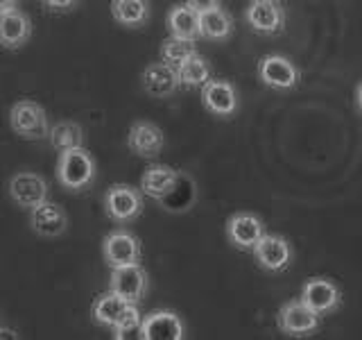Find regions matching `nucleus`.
<instances>
[{
	"label": "nucleus",
	"mask_w": 362,
	"mask_h": 340,
	"mask_svg": "<svg viewBox=\"0 0 362 340\" xmlns=\"http://www.w3.org/2000/svg\"><path fill=\"white\" fill-rule=\"evenodd\" d=\"M93 320L102 327L113 329L116 338H124L132 332H141L143 317L136 309V304L122 300L120 295L109 290L93 304Z\"/></svg>",
	"instance_id": "f257e3e1"
},
{
	"label": "nucleus",
	"mask_w": 362,
	"mask_h": 340,
	"mask_svg": "<svg viewBox=\"0 0 362 340\" xmlns=\"http://www.w3.org/2000/svg\"><path fill=\"white\" fill-rule=\"evenodd\" d=\"M57 179L68 191H84L95 179V162L84 147H73L59 157L57 164Z\"/></svg>",
	"instance_id": "f03ea898"
},
{
	"label": "nucleus",
	"mask_w": 362,
	"mask_h": 340,
	"mask_svg": "<svg viewBox=\"0 0 362 340\" xmlns=\"http://www.w3.org/2000/svg\"><path fill=\"white\" fill-rule=\"evenodd\" d=\"M276 327L281 329V334L292 338L310 336L320 329V313H315L303 300H290L279 309Z\"/></svg>",
	"instance_id": "7ed1b4c3"
},
{
	"label": "nucleus",
	"mask_w": 362,
	"mask_h": 340,
	"mask_svg": "<svg viewBox=\"0 0 362 340\" xmlns=\"http://www.w3.org/2000/svg\"><path fill=\"white\" fill-rule=\"evenodd\" d=\"M9 123L11 130H14L23 139L30 141H39L43 136H48V116L41 105H37L34 100H21L16 102L9 111Z\"/></svg>",
	"instance_id": "20e7f679"
},
{
	"label": "nucleus",
	"mask_w": 362,
	"mask_h": 340,
	"mask_svg": "<svg viewBox=\"0 0 362 340\" xmlns=\"http://www.w3.org/2000/svg\"><path fill=\"white\" fill-rule=\"evenodd\" d=\"M247 26L258 34L274 37L286 26V9L281 0H252L245 11Z\"/></svg>",
	"instance_id": "39448f33"
},
{
	"label": "nucleus",
	"mask_w": 362,
	"mask_h": 340,
	"mask_svg": "<svg viewBox=\"0 0 362 340\" xmlns=\"http://www.w3.org/2000/svg\"><path fill=\"white\" fill-rule=\"evenodd\" d=\"M252 249H254L256 264L265 272H283L292 261V247L286 238L279 234L265 232Z\"/></svg>",
	"instance_id": "423d86ee"
},
{
	"label": "nucleus",
	"mask_w": 362,
	"mask_h": 340,
	"mask_svg": "<svg viewBox=\"0 0 362 340\" xmlns=\"http://www.w3.org/2000/svg\"><path fill=\"white\" fill-rule=\"evenodd\" d=\"M258 77L265 86L274 91L294 89L299 82V71L288 57L283 55H265L258 62Z\"/></svg>",
	"instance_id": "0eeeda50"
},
{
	"label": "nucleus",
	"mask_w": 362,
	"mask_h": 340,
	"mask_svg": "<svg viewBox=\"0 0 362 340\" xmlns=\"http://www.w3.org/2000/svg\"><path fill=\"white\" fill-rule=\"evenodd\" d=\"M105 211L111 220L129 222L143 211V198L129 184H113L105 196Z\"/></svg>",
	"instance_id": "6e6552de"
},
{
	"label": "nucleus",
	"mask_w": 362,
	"mask_h": 340,
	"mask_svg": "<svg viewBox=\"0 0 362 340\" xmlns=\"http://www.w3.org/2000/svg\"><path fill=\"white\" fill-rule=\"evenodd\" d=\"M102 256L111 268L141 264V243L134 234L124 230L111 232L102 243Z\"/></svg>",
	"instance_id": "1a4fd4ad"
},
{
	"label": "nucleus",
	"mask_w": 362,
	"mask_h": 340,
	"mask_svg": "<svg viewBox=\"0 0 362 340\" xmlns=\"http://www.w3.org/2000/svg\"><path fill=\"white\" fill-rule=\"evenodd\" d=\"M301 300L308 304L315 313L328 315L339 309V304H342V293H339V288L331 279L310 277L301 288Z\"/></svg>",
	"instance_id": "9d476101"
},
{
	"label": "nucleus",
	"mask_w": 362,
	"mask_h": 340,
	"mask_svg": "<svg viewBox=\"0 0 362 340\" xmlns=\"http://www.w3.org/2000/svg\"><path fill=\"white\" fill-rule=\"evenodd\" d=\"M111 281H109V290L120 295L122 300H127L132 304L141 302L145 298L147 290V275L141 268V264H132V266H120V268H111Z\"/></svg>",
	"instance_id": "9b49d317"
},
{
	"label": "nucleus",
	"mask_w": 362,
	"mask_h": 340,
	"mask_svg": "<svg viewBox=\"0 0 362 340\" xmlns=\"http://www.w3.org/2000/svg\"><path fill=\"white\" fill-rule=\"evenodd\" d=\"M202 102L213 116L231 118L238 111V91L226 79H209L202 86Z\"/></svg>",
	"instance_id": "f8f14e48"
},
{
	"label": "nucleus",
	"mask_w": 362,
	"mask_h": 340,
	"mask_svg": "<svg viewBox=\"0 0 362 340\" xmlns=\"http://www.w3.org/2000/svg\"><path fill=\"white\" fill-rule=\"evenodd\" d=\"M143 340H181L184 338V322L173 311H152L141 322Z\"/></svg>",
	"instance_id": "ddd939ff"
},
{
	"label": "nucleus",
	"mask_w": 362,
	"mask_h": 340,
	"mask_svg": "<svg viewBox=\"0 0 362 340\" xmlns=\"http://www.w3.org/2000/svg\"><path fill=\"white\" fill-rule=\"evenodd\" d=\"M9 196L18 207L34 209L48 198V184L37 173H18L9 181Z\"/></svg>",
	"instance_id": "4468645a"
},
{
	"label": "nucleus",
	"mask_w": 362,
	"mask_h": 340,
	"mask_svg": "<svg viewBox=\"0 0 362 340\" xmlns=\"http://www.w3.org/2000/svg\"><path fill=\"white\" fill-rule=\"evenodd\" d=\"M263 234H265V225L254 213H233L229 222H226L229 243L238 249H252Z\"/></svg>",
	"instance_id": "2eb2a0df"
},
{
	"label": "nucleus",
	"mask_w": 362,
	"mask_h": 340,
	"mask_svg": "<svg viewBox=\"0 0 362 340\" xmlns=\"http://www.w3.org/2000/svg\"><path fill=\"white\" fill-rule=\"evenodd\" d=\"M32 34L30 18L21 9L9 7L0 11V45L9 50H16L25 45Z\"/></svg>",
	"instance_id": "dca6fc26"
},
{
	"label": "nucleus",
	"mask_w": 362,
	"mask_h": 340,
	"mask_svg": "<svg viewBox=\"0 0 362 340\" xmlns=\"http://www.w3.org/2000/svg\"><path fill=\"white\" fill-rule=\"evenodd\" d=\"M143 89L154 98H168L173 96L179 89V73L175 66H170L165 62L150 64L143 71Z\"/></svg>",
	"instance_id": "f3484780"
},
{
	"label": "nucleus",
	"mask_w": 362,
	"mask_h": 340,
	"mask_svg": "<svg viewBox=\"0 0 362 340\" xmlns=\"http://www.w3.org/2000/svg\"><path fill=\"white\" fill-rule=\"evenodd\" d=\"M163 132L161 128H156L154 123H147V120H139L132 125L129 130V147L132 152H136L139 157L145 159H154L161 154L163 150Z\"/></svg>",
	"instance_id": "a211bd4d"
},
{
	"label": "nucleus",
	"mask_w": 362,
	"mask_h": 340,
	"mask_svg": "<svg viewBox=\"0 0 362 340\" xmlns=\"http://www.w3.org/2000/svg\"><path fill=\"white\" fill-rule=\"evenodd\" d=\"M30 225L39 236L54 238V236H59V234L66 232L68 218H66V211L59 207V204L43 200L41 204H37V207L32 209Z\"/></svg>",
	"instance_id": "6ab92c4d"
},
{
	"label": "nucleus",
	"mask_w": 362,
	"mask_h": 340,
	"mask_svg": "<svg viewBox=\"0 0 362 340\" xmlns=\"http://www.w3.org/2000/svg\"><path fill=\"white\" fill-rule=\"evenodd\" d=\"M177 179H179V173L175 168L156 164V166H150L143 173L141 191L145 193V196H150V198H154L158 202L161 198H165L170 191H173V186L177 184Z\"/></svg>",
	"instance_id": "aec40b11"
},
{
	"label": "nucleus",
	"mask_w": 362,
	"mask_h": 340,
	"mask_svg": "<svg viewBox=\"0 0 362 340\" xmlns=\"http://www.w3.org/2000/svg\"><path fill=\"white\" fill-rule=\"evenodd\" d=\"M168 30L173 37L197 41L202 37L199 34V11H195L188 3L175 5L168 11Z\"/></svg>",
	"instance_id": "412c9836"
},
{
	"label": "nucleus",
	"mask_w": 362,
	"mask_h": 340,
	"mask_svg": "<svg viewBox=\"0 0 362 340\" xmlns=\"http://www.w3.org/2000/svg\"><path fill=\"white\" fill-rule=\"evenodd\" d=\"M233 32V18L222 7H213L199 14V34L211 41H224Z\"/></svg>",
	"instance_id": "4be33fe9"
},
{
	"label": "nucleus",
	"mask_w": 362,
	"mask_h": 340,
	"mask_svg": "<svg viewBox=\"0 0 362 340\" xmlns=\"http://www.w3.org/2000/svg\"><path fill=\"white\" fill-rule=\"evenodd\" d=\"M111 14L120 26L143 28L150 21V3L147 0H113Z\"/></svg>",
	"instance_id": "5701e85b"
},
{
	"label": "nucleus",
	"mask_w": 362,
	"mask_h": 340,
	"mask_svg": "<svg viewBox=\"0 0 362 340\" xmlns=\"http://www.w3.org/2000/svg\"><path fill=\"white\" fill-rule=\"evenodd\" d=\"M50 136V143L54 150L66 152V150H73V147H82L84 143V132L79 128L77 123L71 120H64V123H57L54 128L48 132Z\"/></svg>",
	"instance_id": "b1692460"
},
{
	"label": "nucleus",
	"mask_w": 362,
	"mask_h": 340,
	"mask_svg": "<svg viewBox=\"0 0 362 340\" xmlns=\"http://www.w3.org/2000/svg\"><path fill=\"white\" fill-rule=\"evenodd\" d=\"M177 73H179V82L184 86H188V89L204 86L211 79V66L204 57L192 55L177 68Z\"/></svg>",
	"instance_id": "393cba45"
},
{
	"label": "nucleus",
	"mask_w": 362,
	"mask_h": 340,
	"mask_svg": "<svg viewBox=\"0 0 362 340\" xmlns=\"http://www.w3.org/2000/svg\"><path fill=\"white\" fill-rule=\"evenodd\" d=\"M158 202H161L168 211H186L190 209V204L195 202V184H192L186 175H179L173 191Z\"/></svg>",
	"instance_id": "a878e982"
},
{
	"label": "nucleus",
	"mask_w": 362,
	"mask_h": 340,
	"mask_svg": "<svg viewBox=\"0 0 362 340\" xmlns=\"http://www.w3.org/2000/svg\"><path fill=\"white\" fill-rule=\"evenodd\" d=\"M192 55H197V48H195V41H190V39H181L170 34V39H165L161 45V62L175 68H179Z\"/></svg>",
	"instance_id": "bb28decb"
},
{
	"label": "nucleus",
	"mask_w": 362,
	"mask_h": 340,
	"mask_svg": "<svg viewBox=\"0 0 362 340\" xmlns=\"http://www.w3.org/2000/svg\"><path fill=\"white\" fill-rule=\"evenodd\" d=\"M41 3L50 11H71L77 5V0H41Z\"/></svg>",
	"instance_id": "cd10ccee"
},
{
	"label": "nucleus",
	"mask_w": 362,
	"mask_h": 340,
	"mask_svg": "<svg viewBox=\"0 0 362 340\" xmlns=\"http://www.w3.org/2000/svg\"><path fill=\"white\" fill-rule=\"evenodd\" d=\"M186 3L195 9V11H206V9H213V7H220V0H186Z\"/></svg>",
	"instance_id": "c85d7f7f"
},
{
	"label": "nucleus",
	"mask_w": 362,
	"mask_h": 340,
	"mask_svg": "<svg viewBox=\"0 0 362 340\" xmlns=\"http://www.w3.org/2000/svg\"><path fill=\"white\" fill-rule=\"evenodd\" d=\"M0 338H11V340H18V334L14 329H0Z\"/></svg>",
	"instance_id": "c756f323"
},
{
	"label": "nucleus",
	"mask_w": 362,
	"mask_h": 340,
	"mask_svg": "<svg viewBox=\"0 0 362 340\" xmlns=\"http://www.w3.org/2000/svg\"><path fill=\"white\" fill-rule=\"evenodd\" d=\"M356 105H358V109H360V113H362V82L356 86Z\"/></svg>",
	"instance_id": "7c9ffc66"
},
{
	"label": "nucleus",
	"mask_w": 362,
	"mask_h": 340,
	"mask_svg": "<svg viewBox=\"0 0 362 340\" xmlns=\"http://www.w3.org/2000/svg\"><path fill=\"white\" fill-rule=\"evenodd\" d=\"M18 0H0V11L3 9H9V7H16Z\"/></svg>",
	"instance_id": "2f4dec72"
}]
</instances>
